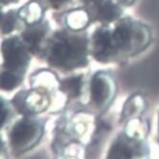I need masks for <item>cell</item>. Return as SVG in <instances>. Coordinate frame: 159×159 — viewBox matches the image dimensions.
<instances>
[{"instance_id": "6da1fadb", "label": "cell", "mask_w": 159, "mask_h": 159, "mask_svg": "<svg viewBox=\"0 0 159 159\" xmlns=\"http://www.w3.org/2000/svg\"><path fill=\"white\" fill-rule=\"evenodd\" d=\"M149 42L150 33L145 26L124 19L113 30L98 29L93 36L92 49L99 62L109 63L121 52H138Z\"/></svg>"}, {"instance_id": "7a4b0ae2", "label": "cell", "mask_w": 159, "mask_h": 159, "mask_svg": "<svg viewBox=\"0 0 159 159\" xmlns=\"http://www.w3.org/2000/svg\"><path fill=\"white\" fill-rule=\"evenodd\" d=\"M52 61L65 67L83 66L86 62V44L84 38L60 35L51 51Z\"/></svg>"}, {"instance_id": "3957f363", "label": "cell", "mask_w": 159, "mask_h": 159, "mask_svg": "<svg viewBox=\"0 0 159 159\" xmlns=\"http://www.w3.org/2000/svg\"><path fill=\"white\" fill-rule=\"evenodd\" d=\"M89 17L95 21L110 23L121 14V11L111 0H83Z\"/></svg>"}, {"instance_id": "277c9868", "label": "cell", "mask_w": 159, "mask_h": 159, "mask_svg": "<svg viewBox=\"0 0 159 159\" xmlns=\"http://www.w3.org/2000/svg\"><path fill=\"white\" fill-rule=\"evenodd\" d=\"M2 52L5 60V66L9 69H17L27 62V56L18 41L10 39L2 45Z\"/></svg>"}, {"instance_id": "5b68a950", "label": "cell", "mask_w": 159, "mask_h": 159, "mask_svg": "<svg viewBox=\"0 0 159 159\" xmlns=\"http://www.w3.org/2000/svg\"><path fill=\"white\" fill-rule=\"evenodd\" d=\"M37 132L38 126L36 123L29 120V119H23V120L19 121L11 131V144L16 148L26 146L30 142L32 138L36 136Z\"/></svg>"}, {"instance_id": "8992f818", "label": "cell", "mask_w": 159, "mask_h": 159, "mask_svg": "<svg viewBox=\"0 0 159 159\" xmlns=\"http://www.w3.org/2000/svg\"><path fill=\"white\" fill-rule=\"evenodd\" d=\"M111 83L102 73L97 74L91 84V97L97 105H102L105 102L111 94Z\"/></svg>"}, {"instance_id": "52a82bcc", "label": "cell", "mask_w": 159, "mask_h": 159, "mask_svg": "<svg viewBox=\"0 0 159 159\" xmlns=\"http://www.w3.org/2000/svg\"><path fill=\"white\" fill-rule=\"evenodd\" d=\"M83 86V78L82 77H72L66 79L61 83V90L67 94L71 98L77 97L81 93Z\"/></svg>"}, {"instance_id": "ba28073f", "label": "cell", "mask_w": 159, "mask_h": 159, "mask_svg": "<svg viewBox=\"0 0 159 159\" xmlns=\"http://www.w3.org/2000/svg\"><path fill=\"white\" fill-rule=\"evenodd\" d=\"M132 152L128 147H126L124 144H116L113 146L108 159H131Z\"/></svg>"}, {"instance_id": "9c48e42d", "label": "cell", "mask_w": 159, "mask_h": 159, "mask_svg": "<svg viewBox=\"0 0 159 159\" xmlns=\"http://www.w3.org/2000/svg\"><path fill=\"white\" fill-rule=\"evenodd\" d=\"M18 84L17 78L11 72H2L0 74V88L3 90H11Z\"/></svg>"}, {"instance_id": "30bf717a", "label": "cell", "mask_w": 159, "mask_h": 159, "mask_svg": "<svg viewBox=\"0 0 159 159\" xmlns=\"http://www.w3.org/2000/svg\"><path fill=\"white\" fill-rule=\"evenodd\" d=\"M43 34H44V32L42 30L31 29L30 30H27L24 33V38L31 48H35L37 46L38 42L40 41V39L42 38Z\"/></svg>"}, {"instance_id": "8fae6325", "label": "cell", "mask_w": 159, "mask_h": 159, "mask_svg": "<svg viewBox=\"0 0 159 159\" xmlns=\"http://www.w3.org/2000/svg\"><path fill=\"white\" fill-rule=\"evenodd\" d=\"M14 15L12 14V12H9L4 20V22H3V26H2V30L4 33H8L10 32L13 27H14Z\"/></svg>"}, {"instance_id": "7c38bea8", "label": "cell", "mask_w": 159, "mask_h": 159, "mask_svg": "<svg viewBox=\"0 0 159 159\" xmlns=\"http://www.w3.org/2000/svg\"><path fill=\"white\" fill-rule=\"evenodd\" d=\"M7 115H8V111L4 105V102L0 99V127L4 124L7 118Z\"/></svg>"}, {"instance_id": "4fadbf2b", "label": "cell", "mask_w": 159, "mask_h": 159, "mask_svg": "<svg viewBox=\"0 0 159 159\" xmlns=\"http://www.w3.org/2000/svg\"><path fill=\"white\" fill-rule=\"evenodd\" d=\"M68 0H50V2L51 4L54 6V7H59V6H61L63 5L64 3L67 2Z\"/></svg>"}, {"instance_id": "5bb4252c", "label": "cell", "mask_w": 159, "mask_h": 159, "mask_svg": "<svg viewBox=\"0 0 159 159\" xmlns=\"http://www.w3.org/2000/svg\"><path fill=\"white\" fill-rule=\"evenodd\" d=\"M119 4H122L124 6H128V5H131L134 0H117Z\"/></svg>"}, {"instance_id": "9a60e30c", "label": "cell", "mask_w": 159, "mask_h": 159, "mask_svg": "<svg viewBox=\"0 0 159 159\" xmlns=\"http://www.w3.org/2000/svg\"><path fill=\"white\" fill-rule=\"evenodd\" d=\"M2 148V142H1V140H0V149Z\"/></svg>"}]
</instances>
